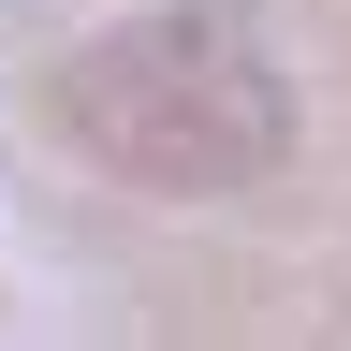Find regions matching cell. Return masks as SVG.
<instances>
[{
    "label": "cell",
    "instance_id": "cell-1",
    "mask_svg": "<svg viewBox=\"0 0 351 351\" xmlns=\"http://www.w3.org/2000/svg\"><path fill=\"white\" fill-rule=\"evenodd\" d=\"M44 117L73 132V161H103L117 191H249L293 147V73L234 0H161V15L88 29L44 73Z\"/></svg>",
    "mask_w": 351,
    "mask_h": 351
}]
</instances>
